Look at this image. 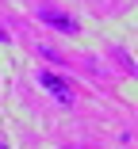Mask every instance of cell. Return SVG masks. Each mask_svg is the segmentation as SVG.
<instances>
[{
  "mask_svg": "<svg viewBox=\"0 0 138 149\" xmlns=\"http://www.w3.org/2000/svg\"><path fill=\"white\" fill-rule=\"evenodd\" d=\"M35 80H39L42 88H50V92H54V100H58L62 107H73V103H77L73 84H69L62 73H54V69H39V73H35Z\"/></svg>",
  "mask_w": 138,
  "mask_h": 149,
  "instance_id": "6da1fadb",
  "label": "cell"
},
{
  "mask_svg": "<svg viewBox=\"0 0 138 149\" xmlns=\"http://www.w3.org/2000/svg\"><path fill=\"white\" fill-rule=\"evenodd\" d=\"M35 15H39V23L54 27V31H62V35H81V23H77V19H69V15H65V12H58V8H50V4H39V8H35Z\"/></svg>",
  "mask_w": 138,
  "mask_h": 149,
  "instance_id": "7a4b0ae2",
  "label": "cell"
},
{
  "mask_svg": "<svg viewBox=\"0 0 138 149\" xmlns=\"http://www.w3.org/2000/svg\"><path fill=\"white\" fill-rule=\"evenodd\" d=\"M39 50H42V57H50V61H58V65H65V57H62L58 50H50V46H39Z\"/></svg>",
  "mask_w": 138,
  "mask_h": 149,
  "instance_id": "3957f363",
  "label": "cell"
},
{
  "mask_svg": "<svg viewBox=\"0 0 138 149\" xmlns=\"http://www.w3.org/2000/svg\"><path fill=\"white\" fill-rule=\"evenodd\" d=\"M0 42H4V46H8V35H4V27H0Z\"/></svg>",
  "mask_w": 138,
  "mask_h": 149,
  "instance_id": "277c9868",
  "label": "cell"
}]
</instances>
